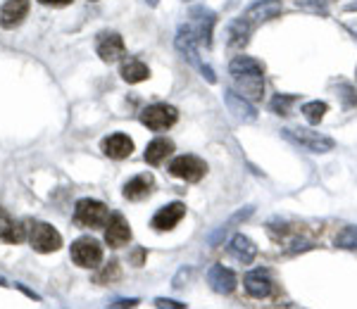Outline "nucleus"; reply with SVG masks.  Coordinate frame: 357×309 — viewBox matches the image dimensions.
Returning a JSON list of instances; mask_svg holds the SVG:
<instances>
[{
  "instance_id": "1",
  "label": "nucleus",
  "mask_w": 357,
  "mask_h": 309,
  "mask_svg": "<svg viewBox=\"0 0 357 309\" xmlns=\"http://www.w3.org/2000/svg\"><path fill=\"white\" fill-rule=\"evenodd\" d=\"M229 74H231L236 88L241 90V95H245L248 100H262L264 93V67L262 62H257L255 57L238 55L229 65Z\"/></svg>"
},
{
  "instance_id": "2",
  "label": "nucleus",
  "mask_w": 357,
  "mask_h": 309,
  "mask_svg": "<svg viewBox=\"0 0 357 309\" xmlns=\"http://www.w3.org/2000/svg\"><path fill=\"white\" fill-rule=\"evenodd\" d=\"M176 50L183 55V60H188L191 65L198 70L200 74H203V79H207L210 84H217V77H215V72H212V67L210 65H205L203 60H200V55H198V36H195V31H193V26L191 24H183V26H178V31H176Z\"/></svg>"
},
{
  "instance_id": "3",
  "label": "nucleus",
  "mask_w": 357,
  "mask_h": 309,
  "mask_svg": "<svg viewBox=\"0 0 357 309\" xmlns=\"http://www.w3.org/2000/svg\"><path fill=\"white\" fill-rule=\"evenodd\" d=\"M74 219H77V224L86 228H102L107 224V219H110V212H107V207L100 200L84 198L74 207Z\"/></svg>"
},
{
  "instance_id": "4",
  "label": "nucleus",
  "mask_w": 357,
  "mask_h": 309,
  "mask_svg": "<svg viewBox=\"0 0 357 309\" xmlns=\"http://www.w3.org/2000/svg\"><path fill=\"white\" fill-rule=\"evenodd\" d=\"M29 243H31V248L36 253L50 255L62 248V236L55 226L45 224V221H36V224L29 228Z\"/></svg>"
},
{
  "instance_id": "5",
  "label": "nucleus",
  "mask_w": 357,
  "mask_h": 309,
  "mask_svg": "<svg viewBox=\"0 0 357 309\" xmlns=\"http://www.w3.org/2000/svg\"><path fill=\"white\" fill-rule=\"evenodd\" d=\"M284 138H289L291 143L301 145L303 150L310 152H329L333 150V141L329 136L319 134V131H310V129H284L281 131Z\"/></svg>"
},
{
  "instance_id": "6",
  "label": "nucleus",
  "mask_w": 357,
  "mask_h": 309,
  "mask_svg": "<svg viewBox=\"0 0 357 309\" xmlns=\"http://www.w3.org/2000/svg\"><path fill=\"white\" fill-rule=\"evenodd\" d=\"M69 255H72V262L77 267L82 269H96L98 264L102 262V245L98 243L96 238H77L72 243V250H69Z\"/></svg>"
},
{
  "instance_id": "7",
  "label": "nucleus",
  "mask_w": 357,
  "mask_h": 309,
  "mask_svg": "<svg viewBox=\"0 0 357 309\" xmlns=\"http://www.w3.org/2000/svg\"><path fill=\"white\" fill-rule=\"evenodd\" d=\"M178 119L176 107L165 105V102H158V105H151L141 112V124L148 127L151 131H165L169 127H174Z\"/></svg>"
},
{
  "instance_id": "8",
  "label": "nucleus",
  "mask_w": 357,
  "mask_h": 309,
  "mask_svg": "<svg viewBox=\"0 0 357 309\" xmlns=\"http://www.w3.org/2000/svg\"><path fill=\"white\" fill-rule=\"evenodd\" d=\"M205 162L200 157H195V154H178L169 164V174L188 183H198L205 176Z\"/></svg>"
},
{
  "instance_id": "9",
  "label": "nucleus",
  "mask_w": 357,
  "mask_h": 309,
  "mask_svg": "<svg viewBox=\"0 0 357 309\" xmlns=\"http://www.w3.org/2000/svg\"><path fill=\"white\" fill-rule=\"evenodd\" d=\"M215 22H217V17L212 10H207V8H193L191 10V22H188V24L193 26L200 45H205V48H210L212 45V26H215Z\"/></svg>"
},
{
  "instance_id": "10",
  "label": "nucleus",
  "mask_w": 357,
  "mask_h": 309,
  "mask_svg": "<svg viewBox=\"0 0 357 309\" xmlns=\"http://www.w3.org/2000/svg\"><path fill=\"white\" fill-rule=\"evenodd\" d=\"M281 10H284L281 0H255V3L245 10L243 19L255 29L257 24H262V22H269V19H274L276 15H281Z\"/></svg>"
},
{
  "instance_id": "11",
  "label": "nucleus",
  "mask_w": 357,
  "mask_h": 309,
  "mask_svg": "<svg viewBox=\"0 0 357 309\" xmlns=\"http://www.w3.org/2000/svg\"><path fill=\"white\" fill-rule=\"evenodd\" d=\"M105 243L110 245V248H124L126 243H131V228H129V221L124 219L119 212H114L110 214V219H107L105 224Z\"/></svg>"
},
{
  "instance_id": "12",
  "label": "nucleus",
  "mask_w": 357,
  "mask_h": 309,
  "mask_svg": "<svg viewBox=\"0 0 357 309\" xmlns=\"http://www.w3.org/2000/svg\"><path fill=\"white\" fill-rule=\"evenodd\" d=\"M207 283H210V288L215 290V293L229 295V293H234L238 278H236V274L231 271V269H227L222 264H212L210 269H207Z\"/></svg>"
},
{
  "instance_id": "13",
  "label": "nucleus",
  "mask_w": 357,
  "mask_h": 309,
  "mask_svg": "<svg viewBox=\"0 0 357 309\" xmlns=\"http://www.w3.org/2000/svg\"><path fill=\"white\" fill-rule=\"evenodd\" d=\"M183 216H186V205H181V203L165 205V207H160L158 212H155L153 228L155 231H172V228H174Z\"/></svg>"
},
{
  "instance_id": "14",
  "label": "nucleus",
  "mask_w": 357,
  "mask_h": 309,
  "mask_svg": "<svg viewBox=\"0 0 357 309\" xmlns=\"http://www.w3.org/2000/svg\"><path fill=\"white\" fill-rule=\"evenodd\" d=\"M224 102H227L229 112L234 114V119L238 122H255L257 112L252 107V102L245 98V95L236 93V90H224Z\"/></svg>"
},
{
  "instance_id": "15",
  "label": "nucleus",
  "mask_w": 357,
  "mask_h": 309,
  "mask_svg": "<svg viewBox=\"0 0 357 309\" xmlns=\"http://www.w3.org/2000/svg\"><path fill=\"white\" fill-rule=\"evenodd\" d=\"M96 50L102 62H117L124 55V38L119 33H100L96 41Z\"/></svg>"
},
{
  "instance_id": "16",
  "label": "nucleus",
  "mask_w": 357,
  "mask_h": 309,
  "mask_svg": "<svg viewBox=\"0 0 357 309\" xmlns=\"http://www.w3.org/2000/svg\"><path fill=\"white\" fill-rule=\"evenodd\" d=\"M29 15V0H8L0 8V26L3 29H15L26 19Z\"/></svg>"
},
{
  "instance_id": "17",
  "label": "nucleus",
  "mask_w": 357,
  "mask_h": 309,
  "mask_svg": "<svg viewBox=\"0 0 357 309\" xmlns=\"http://www.w3.org/2000/svg\"><path fill=\"white\" fill-rule=\"evenodd\" d=\"M227 250L236 262H241V264H250L257 257V245L248 236H243V233H236V236L229 240Z\"/></svg>"
},
{
  "instance_id": "18",
  "label": "nucleus",
  "mask_w": 357,
  "mask_h": 309,
  "mask_svg": "<svg viewBox=\"0 0 357 309\" xmlns=\"http://www.w3.org/2000/svg\"><path fill=\"white\" fill-rule=\"evenodd\" d=\"M243 283H245L248 295L257 297V300H264V297H269V293H272V278H269V274L262 271V269L248 271Z\"/></svg>"
},
{
  "instance_id": "19",
  "label": "nucleus",
  "mask_w": 357,
  "mask_h": 309,
  "mask_svg": "<svg viewBox=\"0 0 357 309\" xmlns=\"http://www.w3.org/2000/svg\"><path fill=\"white\" fill-rule=\"evenodd\" d=\"M102 152L107 154L110 159H124L134 152V141L129 138L126 134H112L102 141Z\"/></svg>"
},
{
  "instance_id": "20",
  "label": "nucleus",
  "mask_w": 357,
  "mask_h": 309,
  "mask_svg": "<svg viewBox=\"0 0 357 309\" xmlns=\"http://www.w3.org/2000/svg\"><path fill=\"white\" fill-rule=\"evenodd\" d=\"M153 186H155L153 174H138V176H134L131 181H126V183H124V198L138 203V200H143V198L151 196Z\"/></svg>"
},
{
  "instance_id": "21",
  "label": "nucleus",
  "mask_w": 357,
  "mask_h": 309,
  "mask_svg": "<svg viewBox=\"0 0 357 309\" xmlns=\"http://www.w3.org/2000/svg\"><path fill=\"white\" fill-rule=\"evenodd\" d=\"M119 74H122V79L126 84H141V81H146V79L151 77V70H148V67L143 65L138 57H124Z\"/></svg>"
},
{
  "instance_id": "22",
  "label": "nucleus",
  "mask_w": 357,
  "mask_h": 309,
  "mask_svg": "<svg viewBox=\"0 0 357 309\" xmlns=\"http://www.w3.org/2000/svg\"><path fill=\"white\" fill-rule=\"evenodd\" d=\"M174 152V143H172L169 138H155L148 143V148H146V162L148 164H153V167H158V164H162L169 154Z\"/></svg>"
},
{
  "instance_id": "23",
  "label": "nucleus",
  "mask_w": 357,
  "mask_h": 309,
  "mask_svg": "<svg viewBox=\"0 0 357 309\" xmlns=\"http://www.w3.org/2000/svg\"><path fill=\"white\" fill-rule=\"evenodd\" d=\"M250 31H252V26L248 24V22L241 17V19H234L231 24H229V33H227V41L231 48L236 50H241V48H245L248 41H250Z\"/></svg>"
},
{
  "instance_id": "24",
  "label": "nucleus",
  "mask_w": 357,
  "mask_h": 309,
  "mask_svg": "<svg viewBox=\"0 0 357 309\" xmlns=\"http://www.w3.org/2000/svg\"><path fill=\"white\" fill-rule=\"evenodd\" d=\"M26 238H29L26 226L22 224V221H15V219L10 221L3 233H0V240H5V243H10V245H20V243H24Z\"/></svg>"
},
{
  "instance_id": "25",
  "label": "nucleus",
  "mask_w": 357,
  "mask_h": 309,
  "mask_svg": "<svg viewBox=\"0 0 357 309\" xmlns=\"http://www.w3.org/2000/svg\"><path fill=\"white\" fill-rule=\"evenodd\" d=\"M326 110H329V105L321 102V100H312V102H305L303 105V114L310 124H319L321 119H324Z\"/></svg>"
},
{
  "instance_id": "26",
  "label": "nucleus",
  "mask_w": 357,
  "mask_h": 309,
  "mask_svg": "<svg viewBox=\"0 0 357 309\" xmlns=\"http://www.w3.org/2000/svg\"><path fill=\"white\" fill-rule=\"evenodd\" d=\"M250 214H252V209H250V207H248L245 212H238V214H234L231 219L227 221V224H222L220 228H217L215 233H212L210 238H207V240H210V245H217V243H220V238H222V236H227V233L234 228V224H238V221H243L245 216H250Z\"/></svg>"
},
{
  "instance_id": "27",
  "label": "nucleus",
  "mask_w": 357,
  "mask_h": 309,
  "mask_svg": "<svg viewBox=\"0 0 357 309\" xmlns=\"http://www.w3.org/2000/svg\"><path fill=\"white\" fill-rule=\"evenodd\" d=\"M333 0H296V5L305 13H312V15H326L329 13V5Z\"/></svg>"
},
{
  "instance_id": "28",
  "label": "nucleus",
  "mask_w": 357,
  "mask_h": 309,
  "mask_svg": "<svg viewBox=\"0 0 357 309\" xmlns=\"http://www.w3.org/2000/svg\"><path fill=\"white\" fill-rule=\"evenodd\" d=\"M336 245L343 250H357V226H345L336 236Z\"/></svg>"
},
{
  "instance_id": "29",
  "label": "nucleus",
  "mask_w": 357,
  "mask_h": 309,
  "mask_svg": "<svg viewBox=\"0 0 357 309\" xmlns=\"http://www.w3.org/2000/svg\"><path fill=\"white\" fill-rule=\"evenodd\" d=\"M296 100H298L296 95H276V98L272 100V112H276V114H289L291 112V105Z\"/></svg>"
},
{
  "instance_id": "30",
  "label": "nucleus",
  "mask_w": 357,
  "mask_h": 309,
  "mask_svg": "<svg viewBox=\"0 0 357 309\" xmlns=\"http://www.w3.org/2000/svg\"><path fill=\"white\" fill-rule=\"evenodd\" d=\"M117 276H119V264L117 262H110V267H105L100 274H98V283H105L107 278L112 281V278H117Z\"/></svg>"
},
{
  "instance_id": "31",
  "label": "nucleus",
  "mask_w": 357,
  "mask_h": 309,
  "mask_svg": "<svg viewBox=\"0 0 357 309\" xmlns=\"http://www.w3.org/2000/svg\"><path fill=\"white\" fill-rule=\"evenodd\" d=\"M155 307H160V309H183V302H174V300H167V297H158V300H155Z\"/></svg>"
},
{
  "instance_id": "32",
  "label": "nucleus",
  "mask_w": 357,
  "mask_h": 309,
  "mask_svg": "<svg viewBox=\"0 0 357 309\" xmlns=\"http://www.w3.org/2000/svg\"><path fill=\"white\" fill-rule=\"evenodd\" d=\"M343 98H345V107H350L353 102H357V98L353 95V88H350V86H343Z\"/></svg>"
},
{
  "instance_id": "33",
  "label": "nucleus",
  "mask_w": 357,
  "mask_h": 309,
  "mask_svg": "<svg viewBox=\"0 0 357 309\" xmlns=\"http://www.w3.org/2000/svg\"><path fill=\"white\" fill-rule=\"evenodd\" d=\"M41 5H48V8H65V5H69L72 0H38Z\"/></svg>"
},
{
  "instance_id": "34",
  "label": "nucleus",
  "mask_w": 357,
  "mask_h": 309,
  "mask_svg": "<svg viewBox=\"0 0 357 309\" xmlns=\"http://www.w3.org/2000/svg\"><path fill=\"white\" fill-rule=\"evenodd\" d=\"M10 221H13V216H10L8 212H5L3 207H0V233H3L5 228H8V224H10Z\"/></svg>"
},
{
  "instance_id": "35",
  "label": "nucleus",
  "mask_w": 357,
  "mask_h": 309,
  "mask_svg": "<svg viewBox=\"0 0 357 309\" xmlns=\"http://www.w3.org/2000/svg\"><path fill=\"white\" fill-rule=\"evenodd\" d=\"M136 305H138L136 297H131V300H114V302H110V307H136Z\"/></svg>"
},
{
  "instance_id": "36",
  "label": "nucleus",
  "mask_w": 357,
  "mask_h": 309,
  "mask_svg": "<svg viewBox=\"0 0 357 309\" xmlns=\"http://www.w3.org/2000/svg\"><path fill=\"white\" fill-rule=\"evenodd\" d=\"M15 285H17V288H20V290H24V293H26L29 297H31V300H41V295L33 293V290H29V288H24V285H22V283H15Z\"/></svg>"
},
{
  "instance_id": "37",
  "label": "nucleus",
  "mask_w": 357,
  "mask_h": 309,
  "mask_svg": "<svg viewBox=\"0 0 357 309\" xmlns=\"http://www.w3.org/2000/svg\"><path fill=\"white\" fill-rule=\"evenodd\" d=\"M134 262H136V267H141V262H143V250H138V253L134 255Z\"/></svg>"
},
{
  "instance_id": "38",
  "label": "nucleus",
  "mask_w": 357,
  "mask_h": 309,
  "mask_svg": "<svg viewBox=\"0 0 357 309\" xmlns=\"http://www.w3.org/2000/svg\"><path fill=\"white\" fill-rule=\"evenodd\" d=\"M8 285H10V283H8V278L0 276V288H8Z\"/></svg>"
},
{
  "instance_id": "39",
  "label": "nucleus",
  "mask_w": 357,
  "mask_h": 309,
  "mask_svg": "<svg viewBox=\"0 0 357 309\" xmlns=\"http://www.w3.org/2000/svg\"><path fill=\"white\" fill-rule=\"evenodd\" d=\"M148 3H151V5H158V0H148Z\"/></svg>"
},
{
  "instance_id": "40",
  "label": "nucleus",
  "mask_w": 357,
  "mask_h": 309,
  "mask_svg": "<svg viewBox=\"0 0 357 309\" xmlns=\"http://www.w3.org/2000/svg\"><path fill=\"white\" fill-rule=\"evenodd\" d=\"M89 3H96V0H89Z\"/></svg>"
},
{
  "instance_id": "41",
  "label": "nucleus",
  "mask_w": 357,
  "mask_h": 309,
  "mask_svg": "<svg viewBox=\"0 0 357 309\" xmlns=\"http://www.w3.org/2000/svg\"><path fill=\"white\" fill-rule=\"evenodd\" d=\"M183 3H188V0H183Z\"/></svg>"
}]
</instances>
